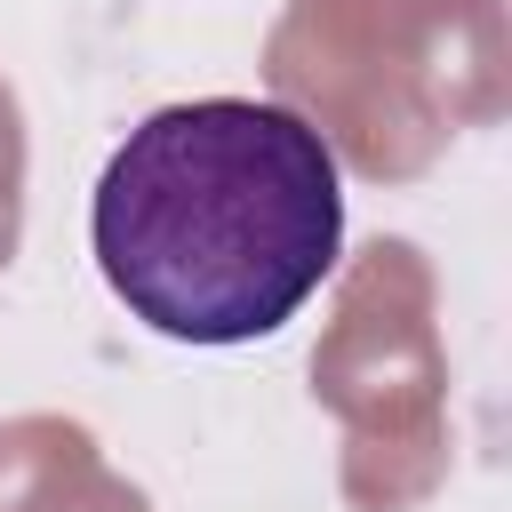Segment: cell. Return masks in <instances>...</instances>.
Segmentation results:
<instances>
[{"label": "cell", "mask_w": 512, "mask_h": 512, "mask_svg": "<svg viewBox=\"0 0 512 512\" xmlns=\"http://www.w3.org/2000/svg\"><path fill=\"white\" fill-rule=\"evenodd\" d=\"M104 288L168 344H256L344 248L328 136L264 96H192L120 136L88 200Z\"/></svg>", "instance_id": "cell-1"}]
</instances>
